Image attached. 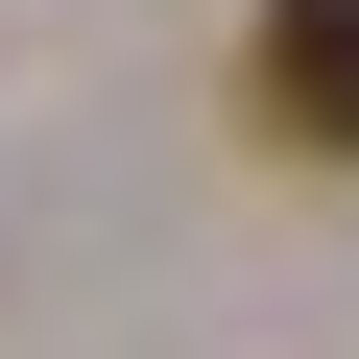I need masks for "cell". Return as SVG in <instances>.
<instances>
[{"mask_svg":"<svg viewBox=\"0 0 359 359\" xmlns=\"http://www.w3.org/2000/svg\"><path fill=\"white\" fill-rule=\"evenodd\" d=\"M264 120L287 144H359V0H264Z\"/></svg>","mask_w":359,"mask_h":359,"instance_id":"1","label":"cell"}]
</instances>
